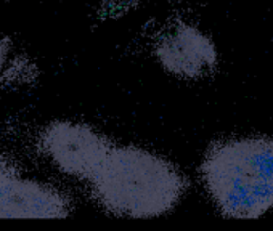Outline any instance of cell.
I'll return each mask as SVG.
<instances>
[{
  "instance_id": "obj_3",
  "label": "cell",
  "mask_w": 273,
  "mask_h": 231,
  "mask_svg": "<svg viewBox=\"0 0 273 231\" xmlns=\"http://www.w3.org/2000/svg\"><path fill=\"white\" fill-rule=\"evenodd\" d=\"M114 140L92 124L55 119L39 130L36 148L53 170L85 185L100 167Z\"/></svg>"
},
{
  "instance_id": "obj_6",
  "label": "cell",
  "mask_w": 273,
  "mask_h": 231,
  "mask_svg": "<svg viewBox=\"0 0 273 231\" xmlns=\"http://www.w3.org/2000/svg\"><path fill=\"white\" fill-rule=\"evenodd\" d=\"M40 76V69L36 61L23 53H13L5 69L0 74V84L7 87H24L34 82Z\"/></svg>"
},
{
  "instance_id": "obj_5",
  "label": "cell",
  "mask_w": 273,
  "mask_h": 231,
  "mask_svg": "<svg viewBox=\"0 0 273 231\" xmlns=\"http://www.w3.org/2000/svg\"><path fill=\"white\" fill-rule=\"evenodd\" d=\"M71 209L63 190L24 175L0 156V218H64Z\"/></svg>"
},
{
  "instance_id": "obj_1",
  "label": "cell",
  "mask_w": 273,
  "mask_h": 231,
  "mask_svg": "<svg viewBox=\"0 0 273 231\" xmlns=\"http://www.w3.org/2000/svg\"><path fill=\"white\" fill-rule=\"evenodd\" d=\"M94 204L119 218H157L172 212L188 181L166 156L135 143L114 141L84 185Z\"/></svg>"
},
{
  "instance_id": "obj_7",
  "label": "cell",
  "mask_w": 273,
  "mask_h": 231,
  "mask_svg": "<svg viewBox=\"0 0 273 231\" xmlns=\"http://www.w3.org/2000/svg\"><path fill=\"white\" fill-rule=\"evenodd\" d=\"M13 53H15L13 42L8 37L0 36V74H2V71L5 69V66L10 61Z\"/></svg>"
},
{
  "instance_id": "obj_4",
  "label": "cell",
  "mask_w": 273,
  "mask_h": 231,
  "mask_svg": "<svg viewBox=\"0 0 273 231\" xmlns=\"http://www.w3.org/2000/svg\"><path fill=\"white\" fill-rule=\"evenodd\" d=\"M153 57L167 74L185 80L204 79L218 64V52L212 38L183 19L161 29L153 42Z\"/></svg>"
},
{
  "instance_id": "obj_8",
  "label": "cell",
  "mask_w": 273,
  "mask_h": 231,
  "mask_svg": "<svg viewBox=\"0 0 273 231\" xmlns=\"http://www.w3.org/2000/svg\"><path fill=\"white\" fill-rule=\"evenodd\" d=\"M103 2H106V3H119V2H124V0H103Z\"/></svg>"
},
{
  "instance_id": "obj_2",
  "label": "cell",
  "mask_w": 273,
  "mask_h": 231,
  "mask_svg": "<svg viewBox=\"0 0 273 231\" xmlns=\"http://www.w3.org/2000/svg\"><path fill=\"white\" fill-rule=\"evenodd\" d=\"M199 173L211 199L228 218L253 220L273 209V138L212 143Z\"/></svg>"
}]
</instances>
